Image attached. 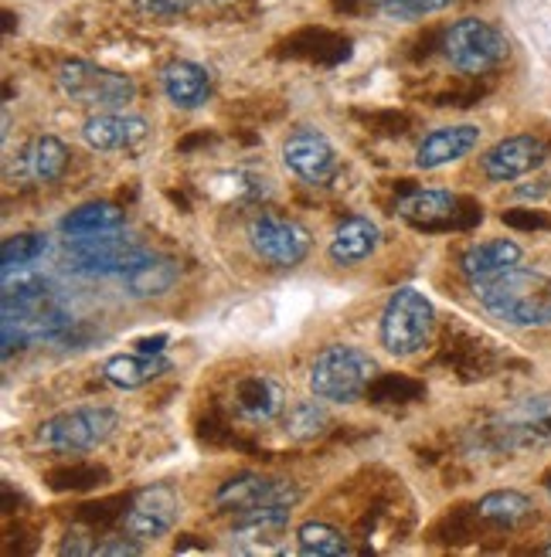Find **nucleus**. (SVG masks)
I'll list each match as a JSON object with an SVG mask.
<instances>
[{"instance_id":"33","label":"nucleus","mask_w":551,"mask_h":557,"mask_svg":"<svg viewBox=\"0 0 551 557\" xmlns=\"http://www.w3.org/2000/svg\"><path fill=\"white\" fill-rule=\"evenodd\" d=\"M299 554H310V557H338V554H351L347 537L330 523H303L299 527Z\"/></svg>"},{"instance_id":"14","label":"nucleus","mask_w":551,"mask_h":557,"mask_svg":"<svg viewBox=\"0 0 551 557\" xmlns=\"http://www.w3.org/2000/svg\"><path fill=\"white\" fill-rule=\"evenodd\" d=\"M548 160V144L538 136H528V133H521V136H507L501 139L498 147H490L480 160L483 166V174L490 181H498V184H507V181H517V177H525L531 171H538V166Z\"/></svg>"},{"instance_id":"16","label":"nucleus","mask_w":551,"mask_h":557,"mask_svg":"<svg viewBox=\"0 0 551 557\" xmlns=\"http://www.w3.org/2000/svg\"><path fill=\"white\" fill-rule=\"evenodd\" d=\"M232 408L238 418L253 425H266L280 418L286 408V387L272 374H245L232 387Z\"/></svg>"},{"instance_id":"27","label":"nucleus","mask_w":551,"mask_h":557,"mask_svg":"<svg viewBox=\"0 0 551 557\" xmlns=\"http://www.w3.org/2000/svg\"><path fill=\"white\" fill-rule=\"evenodd\" d=\"M174 283H177V265L163 256H154V252H147L123 275V286L133 299H157L163 293H171Z\"/></svg>"},{"instance_id":"48","label":"nucleus","mask_w":551,"mask_h":557,"mask_svg":"<svg viewBox=\"0 0 551 557\" xmlns=\"http://www.w3.org/2000/svg\"><path fill=\"white\" fill-rule=\"evenodd\" d=\"M544 486H548V496H551V476H548V480H544Z\"/></svg>"},{"instance_id":"23","label":"nucleus","mask_w":551,"mask_h":557,"mask_svg":"<svg viewBox=\"0 0 551 557\" xmlns=\"http://www.w3.org/2000/svg\"><path fill=\"white\" fill-rule=\"evenodd\" d=\"M171 371V360H163L160 354H117L109 357L102 364V377L113 384V387H123V392H133V387H144L150 381H157L160 374Z\"/></svg>"},{"instance_id":"2","label":"nucleus","mask_w":551,"mask_h":557,"mask_svg":"<svg viewBox=\"0 0 551 557\" xmlns=\"http://www.w3.org/2000/svg\"><path fill=\"white\" fill-rule=\"evenodd\" d=\"M375 377H378V364L371 354L351 344H334L323 354H317V360L310 364V392L320 401L351 405L368 395Z\"/></svg>"},{"instance_id":"20","label":"nucleus","mask_w":551,"mask_h":557,"mask_svg":"<svg viewBox=\"0 0 551 557\" xmlns=\"http://www.w3.org/2000/svg\"><path fill=\"white\" fill-rule=\"evenodd\" d=\"M290 527V507H259L249 513H238L232 527V547L245 554L269 550V544Z\"/></svg>"},{"instance_id":"47","label":"nucleus","mask_w":551,"mask_h":557,"mask_svg":"<svg viewBox=\"0 0 551 557\" xmlns=\"http://www.w3.org/2000/svg\"><path fill=\"white\" fill-rule=\"evenodd\" d=\"M354 4H357V0H334V8H338V11H351Z\"/></svg>"},{"instance_id":"8","label":"nucleus","mask_w":551,"mask_h":557,"mask_svg":"<svg viewBox=\"0 0 551 557\" xmlns=\"http://www.w3.org/2000/svg\"><path fill=\"white\" fill-rule=\"evenodd\" d=\"M436 323L432 302L419 289H399L392 293L389 306L381 313V344L395 357H408L426 347Z\"/></svg>"},{"instance_id":"15","label":"nucleus","mask_w":551,"mask_h":557,"mask_svg":"<svg viewBox=\"0 0 551 557\" xmlns=\"http://www.w3.org/2000/svg\"><path fill=\"white\" fill-rule=\"evenodd\" d=\"M436 368H446L463 384H474V381H483V377H490L493 371H498L501 357L493 354L490 344L456 330V333H446L443 347H439V354H436Z\"/></svg>"},{"instance_id":"3","label":"nucleus","mask_w":551,"mask_h":557,"mask_svg":"<svg viewBox=\"0 0 551 557\" xmlns=\"http://www.w3.org/2000/svg\"><path fill=\"white\" fill-rule=\"evenodd\" d=\"M483 449L493 453H531L551 445V395L521 398L504 408L480 432Z\"/></svg>"},{"instance_id":"12","label":"nucleus","mask_w":551,"mask_h":557,"mask_svg":"<svg viewBox=\"0 0 551 557\" xmlns=\"http://www.w3.org/2000/svg\"><path fill=\"white\" fill-rule=\"evenodd\" d=\"M177 513H181V499L171 486L136 490L123 513V531L136 541H157L174 531Z\"/></svg>"},{"instance_id":"40","label":"nucleus","mask_w":551,"mask_h":557,"mask_svg":"<svg viewBox=\"0 0 551 557\" xmlns=\"http://www.w3.org/2000/svg\"><path fill=\"white\" fill-rule=\"evenodd\" d=\"M501 221L514 232H544V228H551V218L541 214V211H531V208H511V211L501 214Z\"/></svg>"},{"instance_id":"4","label":"nucleus","mask_w":551,"mask_h":557,"mask_svg":"<svg viewBox=\"0 0 551 557\" xmlns=\"http://www.w3.org/2000/svg\"><path fill=\"white\" fill-rule=\"evenodd\" d=\"M117 429H120V414L113 408L82 405V408L62 411V414L48 418V422H41L38 442L48 453L78 456V453H89L96 445H102Z\"/></svg>"},{"instance_id":"19","label":"nucleus","mask_w":551,"mask_h":557,"mask_svg":"<svg viewBox=\"0 0 551 557\" xmlns=\"http://www.w3.org/2000/svg\"><path fill=\"white\" fill-rule=\"evenodd\" d=\"M69 166V150L62 139L54 136H35L27 139L17 153V163H14V174L24 181V184H54Z\"/></svg>"},{"instance_id":"32","label":"nucleus","mask_w":551,"mask_h":557,"mask_svg":"<svg viewBox=\"0 0 551 557\" xmlns=\"http://www.w3.org/2000/svg\"><path fill=\"white\" fill-rule=\"evenodd\" d=\"M45 252H48L45 235L24 232V235L4 238V245H0V259H4V275H14V272L32 269L38 259H45Z\"/></svg>"},{"instance_id":"6","label":"nucleus","mask_w":551,"mask_h":557,"mask_svg":"<svg viewBox=\"0 0 551 557\" xmlns=\"http://www.w3.org/2000/svg\"><path fill=\"white\" fill-rule=\"evenodd\" d=\"M59 89L75 106L99 109V113L123 109L136 96V86H133L130 75H120L113 69H102V65H93V62H78V59L65 62L59 69Z\"/></svg>"},{"instance_id":"17","label":"nucleus","mask_w":551,"mask_h":557,"mask_svg":"<svg viewBox=\"0 0 551 557\" xmlns=\"http://www.w3.org/2000/svg\"><path fill=\"white\" fill-rule=\"evenodd\" d=\"M86 144L99 153H117V150H136L150 136V126L144 116H123V113H96L82 126Z\"/></svg>"},{"instance_id":"22","label":"nucleus","mask_w":551,"mask_h":557,"mask_svg":"<svg viewBox=\"0 0 551 557\" xmlns=\"http://www.w3.org/2000/svg\"><path fill=\"white\" fill-rule=\"evenodd\" d=\"M378 242H381V232L371 218H365V214L344 218L334 238H330V259L338 265H357L375 256Z\"/></svg>"},{"instance_id":"13","label":"nucleus","mask_w":551,"mask_h":557,"mask_svg":"<svg viewBox=\"0 0 551 557\" xmlns=\"http://www.w3.org/2000/svg\"><path fill=\"white\" fill-rule=\"evenodd\" d=\"M283 163L290 166V171L307 181L314 187H323L338 177L341 171V160H338V150L330 147V139L310 126L296 129L286 144H283Z\"/></svg>"},{"instance_id":"42","label":"nucleus","mask_w":551,"mask_h":557,"mask_svg":"<svg viewBox=\"0 0 551 557\" xmlns=\"http://www.w3.org/2000/svg\"><path fill=\"white\" fill-rule=\"evenodd\" d=\"M96 531H72V534H65V541H62V554L69 557V554H96L99 550V541L93 537Z\"/></svg>"},{"instance_id":"31","label":"nucleus","mask_w":551,"mask_h":557,"mask_svg":"<svg viewBox=\"0 0 551 557\" xmlns=\"http://www.w3.org/2000/svg\"><path fill=\"white\" fill-rule=\"evenodd\" d=\"M426 395V384L408 377V374H378L368 387V401L371 405H412Z\"/></svg>"},{"instance_id":"44","label":"nucleus","mask_w":551,"mask_h":557,"mask_svg":"<svg viewBox=\"0 0 551 557\" xmlns=\"http://www.w3.org/2000/svg\"><path fill=\"white\" fill-rule=\"evenodd\" d=\"M140 354H163V347H168V337L163 333H157V337H144V341H136L133 344Z\"/></svg>"},{"instance_id":"37","label":"nucleus","mask_w":551,"mask_h":557,"mask_svg":"<svg viewBox=\"0 0 551 557\" xmlns=\"http://www.w3.org/2000/svg\"><path fill=\"white\" fill-rule=\"evenodd\" d=\"M126 507H130V496H109V499H99V504H82L78 523L93 527V531H106V527L123 523Z\"/></svg>"},{"instance_id":"11","label":"nucleus","mask_w":551,"mask_h":557,"mask_svg":"<svg viewBox=\"0 0 551 557\" xmlns=\"http://www.w3.org/2000/svg\"><path fill=\"white\" fill-rule=\"evenodd\" d=\"M299 499V486L290 480H269L256 476V472H238V476L225 480L215 493V507L222 513H249L259 507H293Z\"/></svg>"},{"instance_id":"43","label":"nucleus","mask_w":551,"mask_h":557,"mask_svg":"<svg viewBox=\"0 0 551 557\" xmlns=\"http://www.w3.org/2000/svg\"><path fill=\"white\" fill-rule=\"evenodd\" d=\"M96 554H130V557H136V554H144V544L136 541V537H109V541H99V550Z\"/></svg>"},{"instance_id":"45","label":"nucleus","mask_w":551,"mask_h":557,"mask_svg":"<svg viewBox=\"0 0 551 557\" xmlns=\"http://www.w3.org/2000/svg\"><path fill=\"white\" fill-rule=\"evenodd\" d=\"M187 550H208V544L195 541V534H181V541L174 544V554H187Z\"/></svg>"},{"instance_id":"29","label":"nucleus","mask_w":551,"mask_h":557,"mask_svg":"<svg viewBox=\"0 0 551 557\" xmlns=\"http://www.w3.org/2000/svg\"><path fill=\"white\" fill-rule=\"evenodd\" d=\"M45 483L54 493H89L102 483H109V469L96 466V462H72V466H59L45 472Z\"/></svg>"},{"instance_id":"35","label":"nucleus","mask_w":551,"mask_h":557,"mask_svg":"<svg viewBox=\"0 0 551 557\" xmlns=\"http://www.w3.org/2000/svg\"><path fill=\"white\" fill-rule=\"evenodd\" d=\"M371 4L389 21H423L429 14L453 8L456 0H371Z\"/></svg>"},{"instance_id":"21","label":"nucleus","mask_w":551,"mask_h":557,"mask_svg":"<svg viewBox=\"0 0 551 557\" xmlns=\"http://www.w3.org/2000/svg\"><path fill=\"white\" fill-rule=\"evenodd\" d=\"M480 144V129L477 126H443L429 133L423 144H419V153H416V163L423 171H436V166H446L460 157H466L474 147Z\"/></svg>"},{"instance_id":"24","label":"nucleus","mask_w":551,"mask_h":557,"mask_svg":"<svg viewBox=\"0 0 551 557\" xmlns=\"http://www.w3.org/2000/svg\"><path fill=\"white\" fill-rule=\"evenodd\" d=\"M163 82V96H168L177 109H198L211 96V75L208 69L195 62H171L160 75Z\"/></svg>"},{"instance_id":"1","label":"nucleus","mask_w":551,"mask_h":557,"mask_svg":"<svg viewBox=\"0 0 551 557\" xmlns=\"http://www.w3.org/2000/svg\"><path fill=\"white\" fill-rule=\"evenodd\" d=\"M477 302L507 326H548L551 323V275L535 269H507L474 283Z\"/></svg>"},{"instance_id":"49","label":"nucleus","mask_w":551,"mask_h":557,"mask_svg":"<svg viewBox=\"0 0 551 557\" xmlns=\"http://www.w3.org/2000/svg\"><path fill=\"white\" fill-rule=\"evenodd\" d=\"M544 554H551V541H548V544H544Z\"/></svg>"},{"instance_id":"28","label":"nucleus","mask_w":551,"mask_h":557,"mask_svg":"<svg viewBox=\"0 0 551 557\" xmlns=\"http://www.w3.org/2000/svg\"><path fill=\"white\" fill-rule=\"evenodd\" d=\"M477 513L487 527H498V531H517L525 527L528 520H535V504L525 493H514V490H498V493H487Z\"/></svg>"},{"instance_id":"41","label":"nucleus","mask_w":551,"mask_h":557,"mask_svg":"<svg viewBox=\"0 0 551 557\" xmlns=\"http://www.w3.org/2000/svg\"><path fill=\"white\" fill-rule=\"evenodd\" d=\"M483 99V86H450L443 92L432 96V106H456V109H466V106H477Z\"/></svg>"},{"instance_id":"5","label":"nucleus","mask_w":551,"mask_h":557,"mask_svg":"<svg viewBox=\"0 0 551 557\" xmlns=\"http://www.w3.org/2000/svg\"><path fill=\"white\" fill-rule=\"evenodd\" d=\"M450 65L463 75H487L507 59V41L493 24L480 17H463L443 32L439 41Z\"/></svg>"},{"instance_id":"10","label":"nucleus","mask_w":551,"mask_h":557,"mask_svg":"<svg viewBox=\"0 0 551 557\" xmlns=\"http://www.w3.org/2000/svg\"><path fill=\"white\" fill-rule=\"evenodd\" d=\"M249 242L256 256L276 269H293L310 252V232L296 218L262 211L249 221Z\"/></svg>"},{"instance_id":"7","label":"nucleus","mask_w":551,"mask_h":557,"mask_svg":"<svg viewBox=\"0 0 551 557\" xmlns=\"http://www.w3.org/2000/svg\"><path fill=\"white\" fill-rule=\"evenodd\" d=\"M399 218L419 232H470L483 221V208L450 190H412L399 201Z\"/></svg>"},{"instance_id":"34","label":"nucleus","mask_w":551,"mask_h":557,"mask_svg":"<svg viewBox=\"0 0 551 557\" xmlns=\"http://www.w3.org/2000/svg\"><path fill=\"white\" fill-rule=\"evenodd\" d=\"M330 429V414L320 401H299L286 414V435L293 442H310L320 438Z\"/></svg>"},{"instance_id":"39","label":"nucleus","mask_w":551,"mask_h":557,"mask_svg":"<svg viewBox=\"0 0 551 557\" xmlns=\"http://www.w3.org/2000/svg\"><path fill=\"white\" fill-rule=\"evenodd\" d=\"M133 8L140 11L144 17H154V21H171V17H181L195 8V0H133Z\"/></svg>"},{"instance_id":"46","label":"nucleus","mask_w":551,"mask_h":557,"mask_svg":"<svg viewBox=\"0 0 551 557\" xmlns=\"http://www.w3.org/2000/svg\"><path fill=\"white\" fill-rule=\"evenodd\" d=\"M201 144H211V136H208V133H198V136H187V139H181V144H177V153H191V150L201 147Z\"/></svg>"},{"instance_id":"36","label":"nucleus","mask_w":551,"mask_h":557,"mask_svg":"<svg viewBox=\"0 0 551 557\" xmlns=\"http://www.w3.org/2000/svg\"><path fill=\"white\" fill-rule=\"evenodd\" d=\"M198 438L208 445H222V449H242V453H256V445L249 438H242L222 414L208 411L201 422H198Z\"/></svg>"},{"instance_id":"30","label":"nucleus","mask_w":551,"mask_h":557,"mask_svg":"<svg viewBox=\"0 0 551 557\" xmlns=\"http://www.w3.org/2000/svg\"><path fill=\"white\" fill-rule=\"evenodd\" d=\"M480 513L477 507H456L446 517H439L429 531V541L443 544V547H460V544H470L480 534Z\"/></svg>"},{"instance_id":"25","label":"nucleus","mask_w":551,"mask_h":557,"mask_svg":"<svg viewBox=\"0 0 551 557\" xmlns=\"http://www.w3.org/2000/svg\"><path fill=\"white\" fill-rule=\"evenodd\" d=\"M521 259V248L507 238H490V242H477L463 252L460 259V272L466 278H474V283H480V278H490V275H501L507 269H514Z\"/></svg>"},{"instance_id":"26","label":"nucleus","mask_w":551,"mask_h":557,"mask_svg":"<svg viewBox=\"0 0 551 557\" xmlns=\"http://www.w3.org/2000/svg\"><path fill=\"white\" fill-rule=\"evenodd\" d=\"M126 225V211L113 201H89V205H78L72 208L59 228L69 238H89V235H106V232H120Z\"/></svg>"},{"instance_id":"38","label":"nucleus","mask_w":551,"mask_h":557,"mask_svg":"<svg viewBox=\"0 0 551 557\" xmlns=\"http://www.w3.org/2000/svg\"><path fill=\"white\" fill-rule=\"evenodd\" d=\"M354 116L375 136H405L412 129V120L399 113V109H375V113H354Z\"/></svg>"},{"instance_id":"18","label":"nucleus","mask_w":551,"mask_h":557,"mask_svg":"<svg viewBox=\"0 0 551 557\" xmlns=\"http://www.w3.org/2000/svg\"><path fill=\"white\" fill-rule=\"evenodd\" d=\"M280 54L299 62H314V65H341L351 54V38L330 32V27H299L296 35L283 38Z\"/></svg>"},{"instance_id":"9","label":"nucleus","mask_w":551,"mask_h":557,"mask_svg":"<svg viewBox=\"0 0 551 557\" xmlns=\"http://www.w3.org/2000/svg\"><path fill=\"white\" fill-rule=\"evenodd\" d=\"M147 252L140 245L126 242L117 232L89 235V238H69L65 242V269L75 275H126Z\"/></svg>"}]
</instances>
